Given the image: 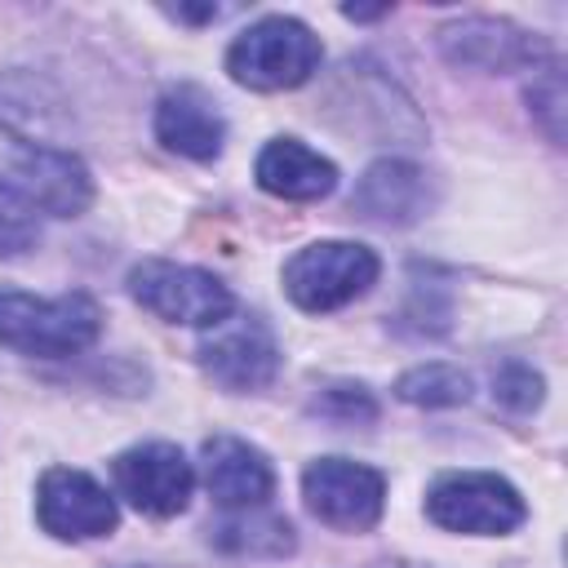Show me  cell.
<instances>
[{
  "instance_id": "6da1fadb",
  "label": "cell",
  "mask_w": 568,
  "mask_h": 568,
  "mask_svg": "<svg viewBox=\"0 0 568 568\" xmlns=\"http://www.w3.org/2000/svg\"><path fill=\"white\" fill-rule=\"evenodd\" d=\"M102 333V306L93 293L71 288L58 297H36L0 284V346L44 359L80 355Z\"/></svg>"
},
{
  "instance_id": "7a4b0ae2",
  "label": "cell",
  "mask_w": 568,
  "mask_h": 568,
  "mask_svg": "<svg viewBox=\"0 0 568 568\" xmlns=\"http://www.w3.org/2000/svg\"><path fill=\"white\" fill-rule=\"evenodd\" d=\"M324 44L293 13H266L226 44V75L253 93H284L320 71Z\"/></svg>"
},
{
  "instance_id": "3957f363",
  "label": "cell",
  "mask_w": 568,
  "mask_h": 568,
  "mask_svg": "<svg viewBox=\"0 0 568 568\" xmlns=\"http://www.w3.org/2000/svg\"><path fill=\"white\" fill-rule=\"evenodd\" d=\"M377 275H382V257L355 240H311L280 271L284 297L306 315H328L351 306L377 284Z\"/></svg>"
},
{
  "instance_id": "277c9868",
  "label": "cell",
  "mask_w": 568,
  "mask_h": 568,
  "mask_svg": "<svg viewBox=\"0 0 568 568\" xmlns=\"http://www.w3.org/2000/svg\"><path fill=\"white\" fill-rule=\"evenodd\" d=\"M426 519L462 537H506L528 519V501L497 470H444L426 488Z\"/></svg>"
},
{
  "instance_id": "5b68a950",
  "label": "cell",
  "mask_w": 568,
  "mask_h": 568,
  "mask_svg": "<svg viewBox=\"0 0 568 568\" xmlns=\"http://www.w3.org/2000/svg\"><path fill=\"white\" fill-rule=\"evenodd\" d=\"M129 297L151 311L164 324H186V328H213L235 311L231 288L204 271V266H186V262H169V257H142L129 266L124 275Z\"/></svg>"
},
{
  "instance_id": "8992f818",
  "label": "cell",
  "mask_w": 568,
  "mask_h": 568,
  "mask_svg": "<svg viewBox=\"0 0 568 568\" xmlns=\"http://www.w3.org/2000/svg\"><path fill=\"white\" fill-rule=\"evenodd\" d=\"M200 368L231 395L266 390L284 364V351L275 342V328L257 311H231L222 324L204 328L195 346Z\"/></svg>"
},
{
  "instance_id": "52a82bcc",
  "label": "cell",
  "mask_w": 568,
  "mask_h": 568,
  "mask_svg": "<svg viewBox=\"0 0 568 568\" xmlns=\"http://www.w3.org/2000/svg\"><path fill=\"white\" fill-rule=\"evenodd\" d=\"M302 501L337 532H368L386 510V475L355 457H315L302 470Z\"/></svg>"
},
{
  "instance_id": "ba28073f",
  "label": "cell",
  "mask_w": 568,
  "mask_h": 568,
  "mask_svg": "<svg viewBox=\"0 0 568 568\" xmlns=\"http://www.w3.org/2000/svg\"><path fill=\"white\" fill-rule=\"evenodd\" d=\"M435 44L439 53L453 62V67H475V71H537L550 62V44L510 22V18H493V13H466V18H453L435 31Z\"/></svg>"
},
{
  "instance_id": "9c48e42d",
  "label": "cell",
  "mask_w": 568,
  "mask_h": 568,
  "mask_svg": "<svg viewBox=\"0 0 568 568\" xmlns=\"http://www.w3.org/2000/svg\"><path fill=\"white\" fill-rule=\"evenodd\" d=\"M111 479H115V493L138 515L173 519L186 510V501L195 493V462H186V453L169 439H146V444L115 453Z\"/></svg>"
},
{
  "instance_id": "30bf717a",
  "label": "cell",
  "mask_w": 568,
  "mask_h": 568,
  "mask_svg": "<svg viewBox=\"0 0 568 568\" xmlns=\"http://www.w3.org/2000/svg\"><path fill=\"white\" fill-rule=\"evenodd\" d=\"M36 519L58 541H98L115 532L120 506L89 470L49 466L36 484Z\"/></svg>"
},
{
  "instance_id": "8fae6325",
  "label": "cell",
  "mask_w": 568,
  "mask_h": 568,
  "mask_svg": "<svg viewBox=\"0 0 568 568\" xmlns=\"http://www.w3.org/2000/svg\"><path fill=\"white\" fill-rule=\"evenodd\" d=\"M439 191H435V178L417 164V160H404V155H382L373 160L359 178H355V191H351V213L373 222V226H413L422 222L430 209H435Z\"/></svg>"
},
{
  "instance_id": "7c38bea8",
  "label": "cell",
  "mask_w": 568,
  "mask_h": 568,
  "mask_svg": "<svg viewBox=\"0 0 568 568\" xmlns=\"http://www.w3.org/2000/svg\"><path fill=\"white\" fill-rule=\"evenodd\" d=\"M13 182L22 186V195L53 217H80L93 204V173L89 164L58 142H18L13 155Z\"/></svg>"
},
{
  "instance_id": "4fadbf2b",
  "label": "cell",
  "mask_w": 568,
  "mask_h": 568,
  "mask_svg": "<svg viewBox=\"0 0 568 568\" xmlns=\"http://www.w3.org/2000/svg\"><path fill=\"white\" fill-rule=\"evenodd\" d=\"M151 129H155V142L182 160H195V164H209L222 155L226 146V115L222 106L213 102L209 89L182 80V84H169L160 98H155V115H151Z\"/></svg>"
},
{
  "instance_id": "5bb4252c",
  "label": "cell",
  "mask_w": 568,
  "mask_h": 568,
  "mask_svg": "<svg viewBox=\"0 0 568 568\" xmlns=\"http://www.w3.org/2000/svg\"><path fill=\"white\" fill-rule=\"evenodd\" d=\"M209 497L222 510H253L275 497V466L271 457L240 439V435H209L200 444V475Z\"/></svg>"
},
{
  "instance_id": "9a60e30c",
  "label": "cell",
  "mask_w": 568,
  "mask_h": 568,
  "mask_svg": "<svg viewBox=\"0 0 568 568\" xmlns=\"http://www.w3.org/2000/svg\"><path fill=\"white\" fill-rule=\"evenodd\" d=\"M253 182L275 200L311 204V200L333 195L337 164L320 155L315 146H306L302 138H271L253 160Z\"/></svg>"
},
{
  "instance_id": "2e32d148",
  "label": "cell",
  "mask_w": 568,
  "mask_h": 568,
  "mask_svg": "<svg viewBox=\"0 0 568 568\" xmlns=\"http://www.w3.org/2000/svg\"><path fill=\"white\" fill-rule=\"evenodd\" d=\"M209 541L226 555H248V559H284L297 550V532L284 515L253 506V510H226L222 524L209 528Z\"/></svg>"
},
{
  "instance_id": "e0dca14e",
  "label": "cell",
  "mask_w": 568,
  "mask_h": 568,
  "mask_svg": "<svg viewBox=\"0 0 568 568\" xmlns=\"http://www.w3.org/2000/svg\"><path fill=\"white\" fill-rule=\"evenodd\" d=\"M475 382L462 364H444V359H426L413 364L395 377V399L413 404V408H462L470 404Z\"/></svg>"
},
{
  "instance_id": "ac0fdd59",
  "label": "cell",
  "mask_w": 568,
  "mask_h": 568,
  "mask_svg": "<svg viewBox=\"0 0 568 568\" xmlns=\"http://www.w3.org/2000/svg\"><path fill=\"white\" fill-rule=\"evenodd\" d=\"M49 106H58L53 89L36 75H4L0 80V124L13 133V142H44L49 146V133H44V120Z\"/></svg>"
},
{
  "instance_id": "d6986e66",
  "label": "cell",
  "mask_w": 568,
  "mask_h": 568,
  "mask_svg": "<svg viewBox=\"0 0 568 568\" xmlns=\"http://www.w3.org/2000/svg\"><path fill=\"white\" fill-rule=\"evenodd\" d=\"M306 413L320 422H333V426H368V422H377V399L364 382H328L311 395Z\"/></svg>"
},
{
  "instance_id": "ffe728a7",
  "label": "cell",
  "mask_w": 568,
  "mask_h": 568,
  "mask_svg": "<svg viewBox=\"0 0 568 568\" xmlns=\"http://www.w3.org/2000/svg\"><path fill=\"white\" fill-rule=\"evenodd\" d=\"M40 240V209L13 178H0V257H22Z\"/></svg>"
},
{
  "instance_id": "44dd1931",
  "label": "cell",
  "mask_w": 568,
  "mask_h": 568,
  "mask_svg": "<svg viewBox=\"0 0 568 568\" xmlns=\"http://www.w3.org/2000/svg\"><path fill=\"white\" fill-rule=\"evenodd\" d=\"M493 399L506 408V413H532L541 408L546 399V377L524 364V359H506L497 373H493Z\"/></svg>"
},
{
  "instance_id": "7402d4cb",
  "label": "cell",
  "mask_w": 568,
  "mask_h": 568,
  "mask_svg": "<svg viewBox=\"0 0 568 568\" xmlns=\"http://www.w3.org/2000/svg\"><path fill=\"white\" fill-rule=\"evenodd\" d=\"M524 98H528L532 120L546 129V138L550 142H564V75H559V62L555 58L532 71V84H528Z\"/></svg>"
},
{
  "instance_id": "603a6c76",
  "label": "cell",
  "mask_w": 568,
  "mask_h": 568,
  "mask_svg": "<svg viewBox=\"0 0 568 568\" xmlns=\"http://www.w3.org/2000/svg\"><path fill=\"white\" fill-rule=\"evenodd\" d=\"M386 13H390L386 4H382V9H355V4L342 9V18H351V22H373V18H386Z\"/></svg>"
}]
</instances>
